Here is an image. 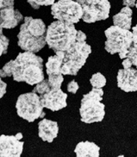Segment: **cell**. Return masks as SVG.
Segmentation results:
<instances>
[{
    "label": "cell",
    "mask_w": 137,
    "mask_h": 157,
    "mask_svg": "<svg viewBox=\"0 0 137 157\" xmlns=\"http://www.w3.org/2000/svg\"><path fill=\"white\" fill-rule=\"evenodd\" d=\"M12 77L16 82L29 85L38 84L44 80L43 59L32 52L19 53L12 63Z\"/></svg>",
    "instance_id": "6da1fadb"
},
{
    "label": "cell",
    "mask_w": 137,
    "mask_h": 157,
    "mask_svg": "<svg viewBox=\"0 0 137 157\" xmlns=\"http://www.w3.org/2000/svg\"><path fill=\"white\" fill-rule=\"evenodd\" d=\"M46 34V25L42 19L26 17L17 34V45L23 51L38 52L47 44Z\"/></svg>",
    "instance_id": "7a4b0ae2"
},
{
    "label": "cell",
    "mask_w": 137,
    "mask_h": 157,
    "mask_svg": "<svg viewBox=\"0 0 137 157\" xmlns=\"http://www.w3.org/2000/svg\"><path fill=\"white\" fill-rule=\"evenodd\" d=\"M86 35L81 30L78 31L77 40L65 52L61 73L63 75L76 76L85 65L91 52V47L86 43Z\"/></svg>",
    "instance_id": "3957f363"
},
{
    "label": "cell",
    "mask_w": 137,
    "mask_h": 157,
    "mask_svg": "<svg viewBox=\"0 0 137 157\" xmlns=\"http://www.w3.org/2000/svg\"><path fill=\"white\" fill-rule=\"evenodd\" d=\"M77 34L78 30L73 23L53 21L47 29V45L55 52H66L76 42Z\"/></svg>",
    "instance_id": "277c9868"
},
{
    "label": "cell",
    "mask_w": 137,
    "mask_h": 157,
    "mask_svg": "<svg viewBox=\"0 0 137 157\" xmlns=\"http://www.w3.org/2000/svg\"><path fill=\"white\" fill-rule=\"evenodd\" d=\"M103 94V89L96 88H93L88 94H84L79 108L82 122L92 124L103 120L105 115V106L101 102Z\"/></svg>",
    "instance_id": "5b68a950"
},
{
    "label": "cell",
    "mask_w": 137,
    "mask_h": 157,
    "mask_svg": "<svg viewBox=\"0 0 137 157\" xmlns=\"http://www.w3.org/2000/svg\"><path fill=\"white\" fill-rule=\"evenodd\" d=\"M104 34L107 38L104 44L106 52L111 54L118 53L121 59H126L134 42L133 32L114 25L105 30Z\"/></svg>",
    "instance_id": "8992f818"
},
{
    "label": "cell",
    "mask_w": 137,
    "mask_h": 157,
    "mask_svg": "<svg viewBox=\"0 0 137 157\" xmlns=\"http://www.w3.org/2000/svg\"><path fill=\"white\" fill-rule=\"evenodd\" d=\"M16 108L17 115L28 122H34L39 118L45 116L41 97L34 91L19 95L16 103Z\"/></svg>",
    "instance_id": "52a82bcc"
},
{
    "label": "cell",
    "mask_w": 137,
    "mask_h": 157,
    "mask_svg": "<svg viewBox=\"0 0 137 157\" xmlns=\"http://www.w3.org/2000/svg\"><path fill=\"white\" fill-rule=\"evenodd\" d=\"M33 91L40 95L43 106L53 112L63 109L67 105V94L64 93L60 88L52 87L48 80L44 79L39 82Z\"/></svg>",
    "instance_id": "ba28073f"
},
{
    "label": "cell",
    "mask_w": 137,
    "mask_h": 157,
    "mask_svg": "<svg viewBox=\"0 0 137 157\" xmlns=\"http://www.w3.org/2000/svg\"><path fill=\"white\" fill-rule=\"evenodd\" d=\"M51 14L54 19L74 24L83 17V9L75 0H59L51 5Z\"/></svg>",
    "instance_id": "9c48e42d"
},
{
    "label": "cell",
    "mask_w": 137,
    "mask_h": 157,
    "mask_svg": "<svg viewBox=\"0 0 137 157\" xmlns=\"http://www.w3.org/2000/svg\"><path fill=\"white\" fill-rule=\"evenodd\" d=\"M83 9L82 20L86 23L106 20L110 16L111 3L109 0H79Z\"/></svg>",
    "instance_id": "30bf717a"
},
{
    "label": "cell",
    "mask_w": 137,
    "mask_h": 157,
    "mask_svg": "<svg viewBox=\"0 0 137 157\" xmlns=\"http://www.w3.org/2000/svg\"><path fill=\"white\" fill-rule=\"evenodd\" d=\"M22 133L15 136L1 135L0 136V156L19 157L21 156L24 143L22 142Z\"/></svg>",
    "instance_id": "8fae6325"
},
{
    "label": "cell",
    "mask_w": 137,
    "mask_h": 157,
    "mask_svg": "<svg viewBox=\"0 0 137 157\" xmlns=\"http://www.w3.org/2000/svg\"><path fill=\"white\" fill-rule=\"evenodd\" d=\"M117 86L124 92L137 91V69H121L117 73Z\"/></svg>",
    "instance_id": "7c38bea8"
},
{
    "label": "cell",
    "mask_w": 137,
    "mask_h": 157,
    "mask_svg": "<svg viewBox=\"0 0 137 157\" xmlns=\"http://www.w3.org/2000/svg\"><path fill=\"white\" fill-rule=\"evenodd\" d=\"M24 20L19 10L14 9V5L0 7V25L1 29H10L16 28L19 22Z\"/></svg>",
    "instance_id": "4fadbf2b"
},
{
    "label": "cell",
    "mask_w": 137,
    "mask_h": 157,
    "mask_svg": "<svg viewBox=\"0 0 137 157\" xmlns=\"http://www.w3.org/2000/svg\"><path fill=\"white\" fill-rule=\"evenodd\" d=\"M39 136L42 140L47 143H52L57 137L59 133L58 123L50 119H43L38 124Z\"/></svg>",
    "instance_id": "5bb4252c"
},
{
    "label": "cell",
    "mask_w": 137,
    "mask_h": 157,
    "mask_svg": "<svg viewBox=\"0 0 137 157\" xmlns=\"http://www.w3.org/2000/svg\"><path fill=\"white\" fill-rule=\"evenodd\" d=\"M64 56V52H57L55 55L50 56L48 58L46 63V71L47 76H57L62 74L61 68H62Z\"/></svg>",
    "instance_id": "9a60e30c"
},
{
    "label": "cell",
    "mask_w": 137,
    "mask_h": 157,
    "mask_svg": "<svg viewBox=\"0 0 137 157\" xmlns=\"http://www.w3.org/2000/svg\"><path fill=\"white\" fill-rule=\"evenodd\" d=\"M100 148L92 142H80L74 149L77 157H99Z\"/></svg>",
    "instance_id": "2e32d148"
},
{
    "label": "cell",
    "mask_w": 137,
    "mask_h": 157,
    "mask_svg": "<svg viewBox=\"0 0 137 157\" xmlns=\"http://www.w3.org/2000/svg\"><path fill=\"white\" fill-rule=\"evenodd\" d=\"M132 14H133V11L130 7L124 6L121 10L120 12L116 14L113 17L114 25L120 27L124 29L130 30L131 24H132Z\"/></svg>",
    "instance_id": "e0dca14e"
},
{
    "label": "cell",
    "mask_w": 137,
    "mask_h": 157,
    "mask_svg": "<svg viewBox=\"0 0 137 157\" xmlns=\"http://www.w3.org/2000/svg\"><path fill=\"white\" fill-rule=\"evenodd\" d=\"M90 82L93 88L103 89V87L106 85V78L102 73L97 72L93 74L92 77H91Z\"/></svg>",
    "instance_id": "ac0fdd59"
},
{
    "label": "cell",
    "mask_w": 137,
    "mask_h": 157,
    "mask_svg": "<svg viewBox=\"0 0 137 157\" xmlns=\"http://www.w3.org/2000/svg\"><path fill=\"white\" fill-rule=\"evenodd\" d=\"M127 58L131 61L132 64L135 65L137 69V37H134V42L131 47L129 48Z\"/></svg>",
    "instance_id": "d6986e66"
},
{
    "label": "cell",
    "mask_w": 137,
    "mask_h": 157,
    "mask_svg": "<svg viewBox=\"0 0 137 157\" xmlns=\"http://www.w3.org/2000/svg\"><path fill=\"white\" fill-rule=\"evenodd\" d=\"M27 2L30 4L32 8L37 10L40 8V6L53 5L55 3V0H27Z\"/></svg>",
    "instance_id": "ffe728a7"
},
{
    "label": "cell",
    "mask_w": 137,
    "mask_h": 157,
    "mask_svg": "<svg viewBox=\"0 0 137 157\" xmlns=\"http://www.w3.org/2000/svg\"><path fill=\"white\" fill-rule=\"evenodd\" d=\"M1 39H0V55H3L7 52L9 47V39L3 34V29H1Z\"/></svg>",
    "instance_id": "44dd1931"
},
{
    "label": "cell",
    "mask_w": 137,
    "mask_h": 157,
    "mask_svg": "<svg viewBox=\"0 0 137 157\" xmlns=\"http://www.w3.org/2000/svg\"><path fill=\"white\" fill-rule=\"evenodd\" d=\"M12 63L13 60H10V61H9L7 64H4V66L2 68L1 71H0V76H1V77H7L12 76V72H11Z\"/></svg>",
    "instance_id": "7402d4cb"
},
{
    "label": "cell",
    "mask_w": 137,
    "mask_h": 157,
    "mask_svg": "<svg viewBox=\"0 0 137 157\" xmlns=\"http://www.w3.org/2000/svg\"><path fill=\"white\" fill-rule=\"evenodd\" d=\"M79 88V87L78 82H76V81H74V80L71 81L68 84H67V91H68L69 93L76 94L77 93Z\"/></svg>",
    "instance_id": "603a6c76"
},
{
    "label": "cell",
    "mask_w": 137,
    "mask_h": 157,
    "mask_svg": "<svg viewBox=\"0 0 137 157\" xmlns=\"http://www.w3.org/2000/svg\"><path fill=\"white\" fill-rule=\"evenodd\" d=\"M123 4L124 6H128V7H134L136 4V0H123Z\"/></svg>",
    "instance_id": "cb8c5ba5"
},
{
    "label": "cell",
    "mask_w": 137,
    "mask_h": 157,
    "mask_svg": "<svg viewBox=\"0 0 137 157\" xmlns=\"http://www.w3.org/2000/svg\"><path fill=\"white\" fill-rule=\"evenodd\" d=\"M122 64H123V67L124 69H128V68H130L133 64H132V63H131V61L128 59V58H126V59H124L123 60V63H122Z\"/></svg>",
    "instance_id": "d4e9b609"
},
{
    "label": "cell",
    "mask_w": 137,
    "mask_h": 157,
    "mask_svg": "<svg viewBox=\"0 0 137 157\" xmlns=\"http://www.w3.org/2000/svg\"><path fill=\"white\" fill-rule=\"evenodd\" d=\"M0 83H1V90H0L1 95H0V97L2 98L4 96V94L6 93V87H7V84L3 80L0 81Z\"/></svg>",
    "instance_id": "484cf974"
},
{
    "label": "cell",
    "mask_w": 137,
    "mask_h": 157,
    "mask_svg": "<svg viewBox=\"0 0 137 157\" xmlns=\"http://www.w3.org/2000/svg\"><path fill=\"white\" fill-rule=\"evenodd\" d=\"M132 32H133L134 34V37H137V24L135 27H133V29H132Z\"/></svg>",
    "instance_id": "4316f807"
},
{
    "label": "cell",
    "mask_w": 137,
    "mask_h": 157,
    "mask_svg": "<svg viewBox=\"0 0 137 157\" xmlns=\"http://www.w3.org/2000/svg\"><path fill=\"white\" fill-rule=\"evenodd\" d=\"M135 6H136V9H137V1H136V4H135Z\"/></svg>",
    "instance_id": "83f0119b"
},
{
    "label": "cell",
    "mask_w": 137,
    "mask_h": 157,
    "mask_svg": "<svg viewBox=\"0 0 137 157\" xmlns=\"http://www.w3.org/2000/svg\"><path fill=\"white\" fill-rule=\"evenodd\" d=\"M75 1H79V0H75Z\"/></svg>",
    "instance_id": "f1b7e54d"
}]
</instances>
